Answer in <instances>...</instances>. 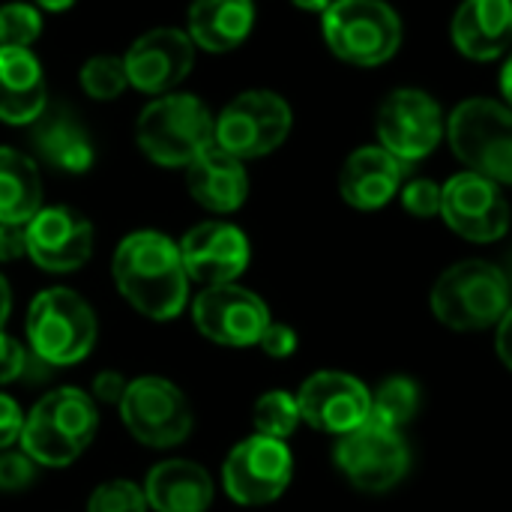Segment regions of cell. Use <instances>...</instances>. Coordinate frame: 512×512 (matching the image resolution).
Returning <instances> with one entry per match:
<instances>
[{"label":"cell","mask_w":512,"mask_h":512,"mask_svg":"<svg viewBox=\"0 0 512 512\" xmlns=\"http://www.w3.org/2000/svg\"><path fill=\"white\" fill-rule=\"evenodd\" d=\"M24 228L27 258L45 273H72L93 255V225L72 207H42Z\"/></svg>","instance_id":"e0dca14e"},{"label":"cell","mask_w":512,"mask_h":512,"mask_svg":"<svg viewBox=\"0 0 512 512\" xmlns=\"http://www.w3.org/2000/svg\"><path fill=\"white\" fill-rule=\"evenodd\" d=\"M186 186L189 195L210 213H234L246 204L249 195V174L246 165L219 150L216 144L204 150L189 168H186Z\"/></svg>","instance_id":"44dd1931"},{"label":"cell","mask_w":512,"mask_h":512,"mask_svg":"<svg viewBox=\"0 0 512 512\" xmlns=\"http://www.w3.org/2000/svg\"><path fill=\"white\" fill-rule=\"evenodd\" d=\"M39 156L66 174H84L90 171L96 150L90 135L84 132V126L78 120H72L69 114H57V117H45L33 135Z\"/></svg>","instance_id":"484cf974"},{"label":"cell","mask_w":512,"mask_h":512,"mask_svg":"<svg viewBox=\"0 0 512 512\" xmlns=\"http://www.w3.org/2000/svg\"><path fill=\"white\" fill-rule=\"evenodd\" d=\"M9 315H12V288H9V282L0 276V330H3V324L9 321Z\"/></svg>","instance_id":"ab89813d"},{"label":"cell","mask_w":512,"mask_h":512,"mask_svg":"<svg viewBox=\"0 0 512 512\" xmlns=\"http://www.w3.org/2000/svg\"><path fill=\"white\" fill-rule=\"evenodd\" d=\"M117 408L126 432L153 450L177 447L195 429V414L186 393L168 378L144 375L129 381Z\"/></svg>","instance_id":"ba28073f"},{"label":"cell","mask_w":512,"mask_h":512,"mask_svg":"<svg viewBox=\"0 0 512 512\" xmlns=\"http://www.w3.org/2000/svg\"><path fill=\"white\" fill-rule=\"evenodd\" d=\"M27 372V351L18 339L0 330V384H12Z\"/></svg>","instance_id":"836d02e7"},{"label":"cell","mask_w":512,"mask_h":512,"mask_svg":"<svg viewBox=\"0 0 512 512\" xmlns=\"http://www.w3.org/2000/svg\"><path fill=\"white\" fill-rule=\"evenodd\" d=\"M291 105L273 90H246L216 117V147L240 162L273 153L291 132Z\"/></svg>","instance_id":"9c48e42d"},{"label":"cell","mask_w":512,"mask_h":512,"mask_svg":"<svg viewBox=\"0 0 512 512\" xmlns=\"http://www.w3.org/2000/svg\"><path fill=\"white\" fill-rule=\"evenodd\" d=\"M294 474V459L285 441L252 435L240 441L225 465H222V486L228 498L240 507H264L285 495Z\"/></svg>","instance_id":"30bf717a"},{"label":"cell","mask_w":512,"mask_h":512,"mask_svg":"<svg viewBox=\"0 0 512 512\" xmlns=\"http://www.w3.org/2000/svg\"><path fill=\"white\" fill-rule=\"evenodd\" d=\"M120 297L150 321H174L189 306V276L180 246L162 231H132L111 258Z\"/></svg>","instance_id":"6da1fadb"},{"label":"cell","mask_w":512,"mask_h":512,"mask_svg":"<svg viewBox=\"0 0 512 512\" xmlns=\"http://www.w3.org/2000/svg\"><path fill=\"white\" fill-rule=\"evenodd\" d=\"M177 246L189 282H198L204 288L237 282L252 258L249 237L237 225L216 222V219L186 231Z\"/></svg>","instance_id":"2e32d148"},{"label":"cell","mask_w":512,"mask_h":512,"mask_svg":"<svg viewBox=\"0 0 512 512\" xmlns=\"http://www.w3.org/2000/svg\"><path fill=\"white\" fill-rule=\"evenodd\" d=\"M27 345L48 366H75L90 357L99 321L90 303L72 288H45L27 309Z\"/></svg>","instance_id":"277c9868"},{"label":"cell","mask_w":512,"mask_h":512,"mask_svg":"<svg viewBox=\"0 0 512 512\" xmlns=\"http://www.w3.org/2000/svg\"><path fill=\"white\" fill-rule=\"evenodd\" d=\"M24 417H27V414L21 411V405H18L12 396L0 393V453L21 441Z\"/></svg>","instance_id":"e575fe53"},{"label":"cell","mask_w":512,"mask_h":512,"mask_svg":"<svg viewBox=\"0 0 512 512\" xmlns=\"http://www.w3.org/2000/svg\"><path fill=\"white\" fill-rule=\"evenodd\" d=\"M144 495L153 512H207L216 486L198 462L168 459L147 474Z\"/></svg>","instance_id":"603a6c76"},{"label":"cell","mask_w":512,"mask_h":512,"mask_svg":"<svg viewBox=\"0 0 512 512\" xmlns=\"http://www.w3.org/2000/svg\"><path fill=\"white\" fill-rule=\"evenodd\" d=\"M291 3L300 6V9H306V12H324V9H330L333 0H291Z\"/></svg>","instance_id":"7bdbcfd3"},{"label":"cell","mask_w":512,"mask_h":512,"mask_svg":"<svg viewBox=\"0 0 512 512\" xmlns=\"http://www.w3.org/2000/svg\"><path fill=\"white\" fill-rule=\"evenodd\" d=\"M48 87L30 48H0V123L27 126L45 114Z\"/></svg>","instance_id":"ffe728a7"},{"label":"cell","mask_w":512,"mask_h":512,"mask_svg":"<svg viewBox=\"0 0 512 512\" xmlns=\"http://www.w3.org/2000/svg\"><path fill=\"white\" fill-rule=\"evenodd\" d=\"M441 216L471 243H495L510 231V204L501 186L474 171H462L441 186Z\"/></svg>","instance_id":"4fadbf2b"},{"label":"cell","mask_w":512,"mask_h":512,"mask_svg":"<svg viewBox=\"0 0 512 512\" xmlns=\"http://www.w3.org/2000/svg\"><path fill=\"white\" fill-rule=\"evenodd\" d=\"M126 387H129V381H126L120 372L105 369V372H99V375L93 378V393H90V396H93V402L99 399V402H105V405H120Z\"/></svg>","instance_id":"8d00e7d4"},{"label":"cell","mask_w":512,"mask_h":512,"mask_svg":"<svg viewBox=\"0 0 512 512\" xmlns=\"http://www.w3.org/2000/svg\"><path fill=\"white\" fill-rule=\"evenodd\" d=\"M42 33V12L33 3L0 6V48H30Z\"/></svg>","instance_id":"f546056e"},{"label":"cell","mask_w":512,"mask_h":512,"mask_svg":"<svg viewBox=\"0 0 512 512\" xmlns=\"http://www.w3.org/2000/svg\"><path fill=\"white\" fill-rule=\"evenodd\" d=\"M405 168L408 165L402 159H396L390 150H384L381 144L360 147L342 165L339 192L357 210H381L402 189Z\"/></svg>","instance_id":"d6986e66"},{"label":"cell","mask_w":512,"mask_h":512,"mask_svg":"<svg viewBox=\"0 0 512 512\" xmlns=\"http://www.w3.org/2000/svg\"><path fill=\"white\" fill-rule=\"evenodd\" d=\"M402 204L411 216H420V219H429V216H438L441 213V186L435 180H411L405 189H402Z\"/></svg>","instance_id":"d6a6232c"},{"label":"cell","mask_w":512,"mask_h":512,"mask_svg":"<svg viewBox=\"0 0 512 512\" xmlns=\"http://www.w3.org/2000/svg\"><path fill=\"white\" fill-rule=\"evenodd\" d=\"M330 51L354 66H381L402 45V18L384 0H333L321 21Z\"/></svg>","instance_id":"5b68a950"},{"label":"cell","mask_w":512,"mask_h":512,"mask_svg":"<svg viewBox=\"0 0 512 512\" xmlns=\"http://www.w3.org/2000/svg\"><path fill=\"white\" fill-rule=\"evenodd\" d=\"M498 354H501L504 366L512 369V306L507 309V315L498 321Z\"/></svg>","instance_id":"f35d334b"},{"label":"cell","mask_w":512,"mask_h":512,"mask_svg":"<svg viewBox=\"0 0 512 512\" xmlns=\"http://www.w3.org/2000/svg\"><path fill=\"white\" fill-rule=\"evenodd\" d=\"M135 141L153 165L189 168L216 144V117L192 93H165L138 114Z\"/></svg>","instance_id":"3957f363"},{"label":"cell","mask_w":512,"mask_h":512,"mask_svg":"<svg viewBox=\"0 0 512 512\" xmlns=\"http://www.w3.org/2000/svg\"><path fill=\"white\" fill-rule=\"evenodd\" d=\"M96 429L93 396L78 387H60L27 411L18 444L39 468H69L93 444Z\"/></svg>","instance_id":"7a4b0ae2"},{"label":"cell","mask_w":512,"mask_h":512,"mask_svg":"<svg viewBox=\"0 0 512 512\" xmlns=\"http://www.w3.org/2000/svg\"><path fill=\"white\" fill-rule=\"evenodd\" d=\"M258 345L264 348V354H270V357L282 360V357H291V354L297 351V333H294L288 324H276V321H270Z\"/></svg>","instance_id":"d590c367"},{"label":"cell","mask_w":512,"mask_h":512,"mask_svg":"<svg viewBox=\"0 0 512 512\" xmlns=\"http://www.w3.org/2000/svg\"><path fill=\"white\" fill-rule=\"evenodd\" d=\"M87 512H150V504L144 486L132 480H108L90 492Z\"/></svg>","instance_id":"4dcf8cb0"},{"label":"cell","mask_w":512,"mask_h":512,"mask_svg":"<svg viewBox=\"0 0 512 512\" xmlns=\"http://www.w3.org/2000/svg\"><path fill=\"white\" fill-rule=\"evenodd\" d=\"M255 24L252 0H192L186 12V33L195 48L225 54L240 48Z\"/></svg>","instance_id":"cb8c5ba5"},{"label":"cell","mask_w":512,"mask_h":512,"mask_svg":"<svg viewBox=\"0 0 512 512\" xmlns=\"http://www.w3.org/2000/svg\"><path fill=\"white\" fill-rule=\"evenodd\" d=\"M36 462L24 450L0 453V492H24L36 480Z\"/></svg>","instance_id":"1f68e13d"},{"label":"cell","mask_w":512,"mask_h":512,"mask_svg":"<svg viewBox=\"0 0 512 512\" xmlns=\"http://www.w3.org/2000/svg\"><path fill=\"white\" fill-rule=\"evenodd\" d=\"M336 465L360 492H387L402 483L411 456L399 432L363 423L360 429L339 438Z\"/></svg>","instance_id":"5bb4252c"},{"label":"cell","mask_w":512,"mask_h":512,"mask_svg":"<svg viewBox=\"0 0 512 512\" xmlns=\"http://www.w3.org/2000/svg\"><path fill=\"white\" fill-rule=\"evenodd\" d=\"M420 408V387L411 378H390L372 393V408L369 420L375 426L399 432Z\"/></svg>","instance_id":"4316f807"},{"label":"cell","mask_w":512,"mask_h":512,"mask_svg":"<svg viewBox=\"0 0 512 512\" xmlns=\"http://www.w3.org/2000/svg\"><path fill=\"white\" fill-rule=\"evenodd\" d=\"M36 6L45 12H66L69 6H75V0H36Z\"/></svg>","instance_id":"b9f144b4"},{"label":"cell","mask_w":512,"mask_h":512,"mask_svg":"<svg viewBox=\"0 0 512 512\" xmlns=\"http://www.w3.org/2000/svg\"><path fill=\"white\" fill-rule=\"evenodd\" d=\"M192 321L198 333L213 345L249 348L261 342L273 318L267 303L255 291L231 282V285L204 288L192 303Z\"/></svg>","instance_id":"7c38bea8"},{"label":"cell","mask_w":512,"mask_h":512,"mask_svg":"<svg viewBox=\"0 0 512 512\" xmlns=\"http://www.w3.org/2000/svg\"><path fill=\"white\" fill-rule=\"evenodd\" d=\"M27 255V228L24 225H3L0 222V261H18Z\"/></svg>","instance_id":"74e56055"},{"label":"cell","mask_w":512,"mask_h":512,"mask_svg":"<svg viewBox=\"0 0 512 512\" xmlns=\"http://www.w3.org/2000/svg\"><path fill=\"white\" fill-rule=\"evenodd\" d=\"M510 285L489 261L453 264L432 288V312L453 330H486L510 309Z\"/></svg>","instance_id":"8992f818"},{"label":"cell","mask_w":512,"mask_h":512,"mask_svg":"<svg viewBox=\"0 0 512 512\" xmlns=\"http://www.w3.org/2000/svg\"><path fill=\"white\" fill-rule=\"evenodd\" d=\"M123 66L129 75V87L147 96L171 93L195 66V42L186 30L156 27L138 36L123 54Z\"/></svg>","instance_id":"9a60e30c"},{"label":"cell","mask_w":512,"mask_h":512,"mask_svg":"<svg viewBox=\"0 0 512 512\" xmlns=\"http://www.w3.org/2000/svg\"><path fill=\"white\" fill-rule=\"evenodd\" d=\"M42 210V177L30 156L0 147V222L27 225Z\"/></svg>","instance_id":"d4e9b609"},{"label":"cell","mask_w":512,"mask_h":512,"mask_svg":"<svg viewBox=\"0 0 512 512\" xmlns=\"http://www.w3.org/2000/svg\"><path fill=\"white\" fill-rule=\"evenodd\" d=\"M447 138L468 171L512 186V108L495 99H468L447 117Z\"/></svg>","instance_id":"52a82bcc"},{"label":"cell","mask_w":512,"mask_h":512,"mask_svg":"<svg viewBox=\"0 0 512 512\" xmlns=\"http://www.w3.org/2000/svg\"><path fill=\"white\" fill-rule=\"evenodd\" d=\"M453 42L468 60H495L512 45V0H462Z\"/></svg>","instance_id":"7402d4cb"},{"label":"cell","mask_w":512,"mask_h":512,"mask_svg":"<svg viewBox=\"0 0 512 512\" xmlns=\"http://www.w3.org/2000/svg\"><path fill=\"white\" fill-rule=\"evenodd\" d=\"M300 405H297V396L294 393H285V390H270L264 393L255 408H252V423H255V432L264 435V438H276V441H285L288 435H294V429L300 426Z\"/></svg>","instance_id":"83f0119b"},{"label":"cell","mask_w":512,"mask_h":512,"mask_svg":"<svg viewBox=\"0 0 512 512\" xmlns=\"http://www.w3.org/2000/svg\"><path fill=\"white\" fill-rule=\"evenodd\" d=\"M78 81H81V90L90 99H99V102H111V99L123 96L126 87H129V75H126V66H123V57H111V54L90 57L81 66Z\"/></svg>","instance_id":"f1b7e54d"},{"label":"cell","mask_w":512,"mask_h":512,"mask_svg":"<svg viewBox=\"0 0 512 512\" xmlns=\"http://www.w3.org/2000/svg\"><path fill=\"white\" fill-rule=\"evenodd\" d=\"M300 417L327 435H348L369 420L372 393L345 372H318L297 393Z\"/></svg>","instance_id":"ac0fdd59"},{"label":"cell","mask_w":512,"mask_h":512,"mask_svg":"<svg viewBox=\"0 0 512 512\" xmlns=\"http://www.w3.org/2000/svg\"><path fill=\"white\" fill-rule=\"evenodd\" d=\"M504 276H507V285H510V294H512V252H510V258H507V267H504Z\"/></svg>","instance_id":"ee69618b"},{"label":"cell","mask_w":512,"mask_h":512,"mask_svg":"<svg viewBox=\"0 0 512 512\" xmlns=\"http://www.w3.org/2000/svg\"><path fill=\"white\" fill-rule=\"evenodd\" d=\"M501 93H504L507 105H510V108H512V57H510V60H507L504 72H501Z\"/></svg>","instance_id":"60d3db41"},{"label":"cell","mask_w":512,"mask_h":512,"mask_svg":"<svg viewBox=\"0 0 512 512\" xmlns=\"http://www.w3.org/2000/svg\"><path fill=\"white\" fill-rule=\"evenodd\" d=\"M378 141L396 159L417 162L426 159L444 138V111L441 105L417 87L393 90L375 117Z\"/></svg>","instance_id":"8fae6325"}]
</instances>
